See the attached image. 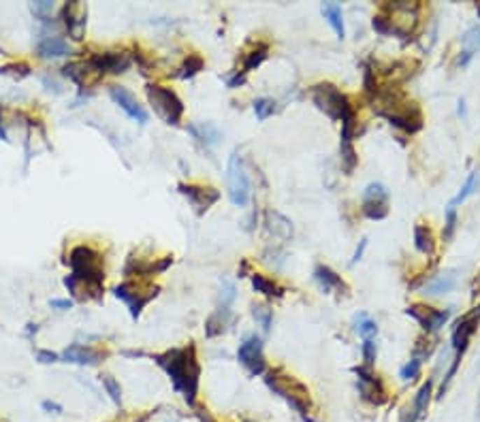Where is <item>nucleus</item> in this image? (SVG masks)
<instances>
[{"instance_id":"obj_1","label":"nucleus","mask_w":480,"mask_h":422,"mask_svg":"<svg viewBox=\"0 0 480 422\" xmlns=\"http://www.w3.org/2000/svg\"><path fill=\"white\" fill-rule=\"evenodd\" d=\"M154 361L167 371V375L173 382V388L184 395L186 403L195 405L197 395H199V377H201V367L197 361L195 344L167 350L164 354H156Z\"/></svg>"},{"instance_id":"obj_2","label":"nucleus","mask_w":480,"mask_h":422,"mask_svg":"<svg viewBox=\"0 0 480 422\" xmlns=\"http://www.w3.org/2000/svg\"><path fill=\"white\" fill-rule=\"evenodd\" d=\"M374 103H378V113L384 115L393 126H397L404 133H418L423 129V113L416 103L406 101L395 90L376 92Z\"/></svg>"},{"instance_id":"obj_3","label":"nucleus","mask_w":480,"mask_h":422,"mask_svg":"<svg viewBox=\"0 0 480 422\" xmlns=\"http://www.w3.org/2000/svg\"><path fill=\"white\" fill-rule=\"evenodd\" d=\"M69 265L73 269V277L77 284H83L88 288L90 297L99 299L103 292V282H105V269H103V259L99 252H94L88 245H77L71 249L69 254Z\"/></svg>"},{"instance_id":"obj_4","label":"nucleus","mask_w":480,"mask_h":422,"mask_svg":"<svg viewBox=\"0 0 480 422\" xmlns=\"http://www.w3.org/2000/svg\"><path fill=\"white\" fill-rule=\"evenodd\" d=\"M265 384L271 388V393L282 397L301 418L310 420V409H312L310 391L297 377L284 373L282 369H269L265 371Z\"/></svg>"},{"instance_id":"obj_5","label":"nucleus","mask_w":480,"mask_h":422,"mask_svg":"<svg viewBox=\"0 0 480 422\" xmlns=\"http://www.w3.org/2000/svg\"><path fill=\"white\" fill-rule=\"evenodd\" d=\"M146 94H148V101L150 105L154 107L156 115L169 124V126H178L182 122V115H184V103L180 101V96L164 88V86H158V83H150V86L146 88Z\"/></svg>"},{"instance_id":"obj_6","label":"nucleus","mask_w":480,"mask_h":422,"mask_svg":"<svg viewBox=\"0 0 480 422\" xmlns=\"http://www.w3.org/2000/svg\"><path fill=\"white\" fill-rule=\"evenodd\" d=\"M312 101L325 115H329L335 122H341V117L353 109V105L348 103V99L333 86V83H318V86H314Z\"/></svg>"},{"instance_id":"obj_7","label":"nucleus","mask_w":480,"mask_h":422,"mask_svg":"<svg viewBox=\"0 0 480 422\" xmlns=\"http://www.w3.org/2000/svg\"><path fill=\"white\" fill-rule=\"evenodd\" d=\"M227 186H229V198L237 207H246L250 201V180L243 168V162L239 154H233L227 166Z\"/></svg>"},{"instance_id":"obj_8","label":"nucleus","mask_w":480,"mask_h":422,"mask_svg":"<svg viewBox=\"0 0 480 422\" xmlns=\"http://www.w3.org/2000/svg\"><path fill=\"white\" fill-rule=\"evenodd\" d=\"M355 373L359 377V395L372 403V405H384L388 401V395H386V388L382 384V379L378 377V373L374 371V367H365V365H359L355 367Z\"/></svg>"},{"instance_id":"obj_9","label":"nucleus","mask_w":480,"mask_h":422,"mask_svg":"<svg viewBox=\"0 0 480 422\" xmlns=\"http://www.w3.org/2000/svg\"><path fill=\"white\" fill-rule=\"evenodd\" d=\"M237 361L248 369L250 375H263L267 371L265 354H263V340L258 335H250L239 344Z\"/></svg>"},{"instance_id":"obj_10","label":"nucleus","mask_w":480,"mask_h":422,"mask_svg":"<svg viewBox=\"0 0 480 422\" xmlns=\"http://www.w3.org/2000/svg\"><path fill=\"white\" fill-rule=\"evenodd\" d=\"M355 109L348 111L341 117V141H339V154H341V168L346 175H353V171L359 164V156L355 152Z\"/></svg>"},{"instance_id":"obj_11","label":"nucleus","mask_w":480,"mask_h":422,"mask_svg":"<svg viewBox=\"0 0 480 422\" xmlns=\"http://www.w3.org/2000/svg\"><path fill=\"white\" fill-rule=\"evenodd\" d=\"M113 294L115 297L120 299V301H124L126 305H128V310H130V316H133L135 320L141 316V312H143V307L156 297L158 294V288H141V286H133V284H120L115 290H113Z\"/></svg>"},{"instance_id":"obj_12","label":"nucleus","mask_w":480,"mask_h":422,"mask_svg":"<svg viewBox=\"0 0 480 422\" xmlns=\"http://www.w3.org/2000/svg\"><path fill=\"white\" fill-rule=\"evenodd\" d=\"M388 190L382 184H369L363 192V214L369 220H384L388 216Z\"/></svg>"},{"instance_id":"obj_13","label":"nucleus","mask_w":480,"mask_h":422,"mask_svg":"<svg viewBox=\"0 0 480 422\" xmlns=\"http://www.w3.org/2000/svg\"><path fill=\"white\" fill-rule=\"evenodd\" d=\"M480 322V310L474 307L470 314L461 316L453 328V335H451V342H453V350H455V356H463L467 346H470V340L472 335L476 333V326Z\"/></svg>"},{"instance_id":"obj_14","label":"nucleus","mask_w":480,"mask_h":422,"mask_svg":"<svg viewBox=\"0 0 480 422\" xmlns=\"http://www.w3.org/2000/svg\"><path fill=\"white\" fill-rule=\"evenodd\" d=\"M406 314L412 316L427 333L440 330L451 318V310H433V307H427V305H410L406 310Z\"/></svg>"},{"instance_id":"obj_15","label":"nucleus","mask_w":480,"mask_h":422,"mask_svg":"<svg viewBox=\"0 0 480 422\" xmlns=\"http://www.w3.org/2000/svg\"><path fill=\"white\" fill-rule=\"evenodd\" d=\"M109 96H111V101H113L130 119H135V122H139V124H148V119H150L148 111L139 105V101H137L133 94H130L126 88L111 86V88H109Z\"/></svg>"},{"instance_id":"obj_16","label":"nucleus","mask_w":480,"mask_h":422,"mask_svg":"<svg viewBox=\"0 0 480 422\" xmlns=\"http://www.w3.org/2000/svg\"><path fill=\"white\" fill-rule=\"evenodd\" d=\"M88 66L97 71L99 75L103 73H113L120 75L130 66V56L126 52H105V54H94L88 60Z\"/></svg>"},{"instance_id":"obj_17","label":"nucleus","mask_w":480,"mask_h":422,"mask_svg":"<svg viewBox=\"0 0 480 422\" xmlns=\"http://www.w3.org/2000/svg\"><path fill=\"white\" fill-rule=\"evenodd\" d=\"M62 17L66 32L73 41H81L85 34V26H88V11H85L79 3H69L62 7Z\"/></svg>"},{"instance_id":"obj_18","label":"nucleus","mask_w":480,"mask_h":422,"mask_svg":"<svg viewBox=\"0 0 480 422\" xmlns=\"http://www.w3.org/2000/svg\"><path fill=\"white\" fill-rule=\"evenodd\" d=\"M180 192L190 201V205L197 209V214H205V211L220 198V192L216 188H201V186H190V184H180Z\"/></svg>"},{"instance_id":"obj_19","label":"nucleus","mask_w":480,"mask_h":422,"mask_svg":"<svg viewBox=\"0 0 480 422\" xmlns=\"http://www.w3.org/2000/svg\"><path fill=\"white\" fill-rule=\"evenodd\" d=\"M60 358L64 363H75V365H88V367H97L101 361H103V354L92 350V348H85L81 344H71L62 354Z\"/></svg>"},{"instance_id":"obj_20","label":"nucleus","mask_w":480,"mask_h":422,"mask_svg":"<svg viewBox=\"0 0 480 422\" xmlns=\"http://www.w3.org/2000/svg\"><path fill=\"white\" fill-rule=\"evenodd\" d=\"M457 284V271L455 269H446L438 275H433L425 286H423V294L427 297H440V294H446L455 288Z\"/></svg>"},{"instance_id":"obj_21","label":"nucleus","mask_w":480,"mask_h":422,"mask_svg":"<svg viewBox=\"0 0 480 422\" xmlns=\"http://www.w3.org/2000/svg\"><path fill=\"white\" fill-rule=\"evenodd\" d=\"M265 224H267V233L274 235V239H278L280 243H288L292 239V222L286 216L278 214V211H267Z\"/></svg>"},{"instance_id":"obj_22","label":"nucleus","mask_w":480,"mask_h":422,"mask_svg":"<svg viewBox=\"0 0 480 422\" xmlns=\"http://www.w3.org/2000/svg\"><path fill=\"white\" fill-rule=\"evenodd\" d=\"M36 54L41 58H45V60H50V58H64V56L71 54V48H69L66 41L60 38V36H45V38H41L38 43H36Z\"/></svg>"},{"instance_id":"obj_23","label":"nucleus","mask_w":480,"mask_h":422,"mask_svg":"<svg viewBox=\"0 0 480 422\" xmlns=\"http://www.w3.org/2000/svg\"><path fill=\"white\" fill-rule=\"evenodd\" d=\"M173 263L171 256H164L160 263H146L141 259H128L126 267H124V273L126 275H152V273H162L167 271V267Z\"/></svg>"},{"instance_id":"obj_24","label":"nucleus","mask_w":480,"mask_h":422,"mask_svg":"<svg viewBox=\"0 0 480 422\" xmlns=\"http://www.w3.org/2000/svg\"><path fill=\"white\" fill-rule=\"evenodd\" d=\"M188 133H190L199 143H203L205 147H211V145H216V143H220V141H223L220 129H218V126L211 124V122L190 124V126H188Z\"/></svg>"},{"instance_id":"obj_25","label":"nucleus","mask_w":480,"mask_h":422,"mask_svg":"<svg viewBox=\"0 0 480 422\" xmlns=\"http://www.w3.org/2000/svg\"><path fill=\"white\" fill-rule=\"evenodd\" d=\"M476 52H480V26H472L461 36V52H459L457 64L459 66H467V62L474 58Z\"/></svg>"},{"instance_id":"obj_26","label":"nucleus","mask_w":480,"mask_h":422,"mask_svg":"<svg viewBox=\"0 0 480 422\" xmlns=\"http://www.w3.org/2000/svg\"><path fill=\"white\" fill-rule=\"evenodd\" d=\"M314 279L320 284V288L325 290V292H331V290H337V292H348V286H346V282L333 271V269H329L327 265H316V269H314Z\"/></svg>"},{"instance_id":"obj_27","label":"nucleus","mask_w":480,"mask_h":422,"mask_svg":"<svg viewBox=\"0 0 480 422\" xmlns=\"http://www.w3.org/2000/svg\"><path fill=\"white\" fill-rule=\"evenodd\" d=\"M233 322V312L231 307H218L205 322V335L207 337H218V335H223L229 324Z\"/></svg>"},{"instance_id":"obj_28","label":"nucleus","mask_w":480,"mask_h":422,"mask_svg":"<svg viewBox=\"0 0 480 422\" xmlns=\"http://www.w3.org/2000/svg\"><path fill=\"white\" fill-rule=\"evenodd\" d=\"M414 245L421 254L425 256H433L435 254V235L429 226L425 224H416L414 226Z\"/></svg>"},{"instance_id":"obj_29","label":"nucleus","mask_w":480,"mask_h":422,"mask_svg":"<svg viewBox=\"0 0 480 422\" xmlns=\"http://www.w3.org/2000/svg\"><path fill=\"white\" fill-rule=\"evenodd\" d=\"M250 279H252V286H254V290L256 292H260V294H265V297H269V299H280L282 294H284V288L282 286H278L274 279H269V277H265L263 273H252L250 275Z\"/></svg>"},{"instance_id":"obj_30","label":"nucleus","mask_w":480,"mask_h":422,"mask_svg":"<svg viewBox=\"0 0 480 422\" xmlns=\"http://www.w3.org/2000/svg\"><path fill=\"white\" fill-rule=\"evenodd\" d=\"M267 54H269V45H267V43H256V48H254L250 54H246V56H243L241 71H237V73H241V75L246 77L250 71H254L256 66H260V64L265 62Z\"/></svg>"},{"instance_id":"obj_31","label":"nucleus","mask_w":480,"mask_h":422,"mask_svg":"<svg viewBox=\"0 0 480 422\" xmlns=\"http://www.w3.org/2000/svg\"><path fill=\"white\" fill-rule=\"evenodd\" d=\"M323 15L327 17V22L331 24V28L335 30V34L339 38L346 36V28H344V13H341V7L335 5V3H327L323 5Z\"/></svg>"},{"instance_id":"obj_32","label":"nucleus","mask_w":480,"mask_h":422,"mask_svg":"<svg viewBox=\"0 0 480 422\" xmlns=\"http://www.w3.org/2000/svg\"><path fill=\"white\" fill-rule=\"evenodd\" d=\"M431 393H433V379H427V382L421 386V391H418V395H416V399H414V405H412V409H414V414H416L418 420L425 418V414H427V409H429Z\"/></svg>"},{"instance_id":"obj_33","label":"nucleus","mask_w":480,"mask_h":422,"mask_svg":"<svg viewBox=\"0 0 480 422\" xmlns=\"http://www.w3.org/2000/svg\"><path fill=\"white\" fill-rule=\"evenodd\" d=\"M480 188V171H472L470 173V177L465 180V184L461 186V190H459V194L449 203V205H453V207H457V205H461L463 201H467L476 190Z\"/></svg>"},{"instance_id":"obj_34","label":"nucleus","mask_w":480,"mask_h":422,"mask_svg":"<svg viewBox=\"0 0 480 422\" xmlns=\"http://www.w3.org/2000/svg\"><path fill=\"white\" fill-rule=\"evenodd\" d=\"M252 316L260 324V328H263L265 333H269L271 322H274V310L267 303H254L252 305Z\"/></svg>"},{"instance_id":"obj_35","label":"nucleus","mask_w":480,"mask_h":422,"mask_svg":"<svg viewBox=\"0 0 480 422\" xmlns=\"http://www.w3.org/2000/svg\"><path fill=\"white\" fill-rule=\"evenodd\" d=\"M203 58L201 56H188L186 60H184V64L178 68V73H176V77H180V79H192L199 71H203Z\"/></svg>"},{"instance_id":"obj_36","label":"nucleus","mask_w":480,"mask_h":422,"mask_svg":"<svg viewBox=\"0 0 480 422\" xmlns=\"http://www.w3.org/2000/svg\"><path fill=\"white\" fill-rule=\"evenodd\" d=\"M357 333L363 337V342H367V340H374V337L378 335V324L372 320V318H367L365 314H361L359 318H357Z\"/></svg>"},{"instance_id":"obj_37","label":"nucleus","mask_w":480,"mask_h":422,"mask_svg":"<svg viewBox=\"0 0 480 422\" xmlns=\"http://www.w3.org/2000/svg\"><path fill=\"white\" fill-rule=\"evenodd\" d=\"M276 111V103L271 99H256L254 101V113L258 119H267Z\"/></svg>"},{"instance_id":"obj_38","label":"nucleus","mask_w":480,"mask_h":422,"mask_svg":"<svg viewBox=\"0 0 480 422\" xmlns=\"http://www.w3.org/2000/svg\"><path fill=\"white\" fill-rule=\"evenodd\" d=\"M101 379H103V386H105L107 395L111 397V401H113L115 405H120V403H122V388H120V384L115 382V377L103 375Z\"/></svg>"},{"instance_id":"obj_39","label":"nucleus","mask_w":480,"mask_h":422,"mask_svg":"<svg viewBox=\"0 0 480 422\" xmlns=\"http://www.w3.org/2000/svg\"><path fill=\"white\" fill-rule=\"evenodd\" d=\"M457 228V207H446V224H444V241H451Z\"/></svg>"},{"instance_id":"obj_40","label":"nucleus","mask_w":480,"mask_h":422,"mask_svg":"<svg viewBox=\"0 0 480 422\" xmlns=\"http://www.w3.org/2000/svg\"><path fill=\"white\" fill-rule=\"evenodd\" d=\"M418 373H421V361H418V358H414V356H412V361H410V363H406V365L402 367V371H400V375H402L404 382H410V379H416V377H418Z\"/></svg>"},{"instance_id":"obj_41","label":"nucleus","mask_w":480,"mask_h":422,"mask_svg":"<svg viewBox=\"0 0 480 422\" xmlns=\"http://www.w3.org/2000/svg\"><path fill=\"white\" fill-rule=\"evenodd\" d=\"M235 301V286L231 282H223L220 288V307H231Z\"/></svg>"},{"instance_id":"obj_42","label":"nucleus","mask_w":480,"mask_h":422,"mask_svg":"<svg viewBox=\"0 0 480 422\" xmlns=\"http://www.w3.org/2000/svg\"><path fill=\"white\" fill-rule=\"evenodd\" d=\"M30 9H32V13H34L38 20L45 22V17L54 11V3H50V0H41V3H32Z\"/></svg>"},{"instance_id":"obj_43","label":"nucleus","mask_w":480,"mask_h":422,"mask_svg":"<svg viewBox=\"0 0 480 422\" xmlns=\"http://www.w3.org/2000/svg\"><path fill=\"white\" fill-rule=\"evenodd\" d=\"M363 365L365 367H374V363H376V344H374V340H367V342H363Z\"/></svg>"},{"instance_id":"obj_44","label":"nucleus","mask_w":480,"mask_h":422,"mask_svg":"<svg viewBox=\"0 0 480 422\" xmlns=\"http://www.w3.org/2000/svg\"><path fill=\"white\" fill-rule=\"evenodd\" d=\"M60 356L56 354V352H52V350H38L36 352V361L38 363H45V365H50V363H56Z\"/></svg>"},{"instance_id":"obj_45","label":"nucleus","mask_w":480,"mask_h":422,"mask_svg":"<svg viewBox=\"0 0 480 422\" xmlns=\"http://www.w3.org/2000/svg\"><path fill=\"white\" fill-rule=\"evenodd\" d=\"M50 305H52L54 310L66 312V310H71V307H73V301H69V299H52V301H50Z\"/></svg>"},{"instance_id":"obj_46","label":"nucleus","mask_w":480,"mask_h":422,"mask_svg":"<svg viewBox=\"0 0 480 422\" xmlns=\"http://www.w3.org/2000/svg\"><path fill=\"white\" fill-rule=\"evenodd\" d=\"M43 409H48L50 414H62V405H58L56 401H43Z\"/></svg>"},{"instance_id":"obj_47","label":"nucleus","mask_w":480,"mask_h":422,"mask_svg":"<svg viewBox=\"0 0 480 422\" xmlns=\"http://www.w3.org/2000/svg\"><path fill=\"white\" fill-rule=\"evenodd\" d=\"M365 247H367V239H361V243H359L357 252H355V256H353V265H355V263H359V261L363 259V252H365Z\"/></svg>"},{"instance_id":"obj_48","label":"nucleus","mask_w":480,"mask_h":422,"mask_svg":"<svg viewBox=\"0 0 480 422\" xmlns=\"http://www.w3.org/2000/svg\"><path fill=\"white\" fill-rule=\"evenodd\" d=\"M418 418H416V414H414V409H406L404 414H402V420L400 422H416Z\"/></svg>"},{"instance_id":"obj_49","label":"nucleus","mask_w":480,"mask_h":422,"mask_svg":"<svg viewBox=\"0 0 480 422\" xmlns=\"http://www.w3.org/2000/svg\"><path fill=\"white\" fill-rule=\"evenodd\" d=\"M478 290H480V273H478V277L474 279V286H472V297H476Z\"/></svg>"},{"instance_id":"obj_50","label":"nucleus","mask_w":480,"mask_h":422,"mask_svg":"<svg viewBox=\"0 0 480 422\" xmlns=\"http://www.w3.org/2000/svg\"><path fill=\"white\" fill-rule=\"evenodd\" d=\"M197 416H199V420H201V422H216V420H211V418H209L207 414H203V412H199Z\"/></svg>"},{"instance_id":"obj_51","label":"nucleus","mask_w":480,"mask_h":422,"mask_svg":"<svg viewBox=\"0 0 480 422\" xmlns=\"http://www.w3.org/2000/svg\"><path fill=\"white\" fill-rule=\"evenodd\" d=\"M467 109H465V101H459V115H465Z\"/></svg>"},{"instance_id":"obj_52","label":"nucleus","mask_w":480,"mask_h":422,"mask_svg":"<svg viewBox=\"0 0 480 422\" xmlns=\"http://www.w3.org/2000/svg\"><path fill=\"white\" fill-rule=\"evenodd\" d=\"M0 139H7V133L3 129V117H0Z\"/></svg>"},{"instance_id":"obj_53","label":"nucleus","mask_w":480,"mask_h":422,"mask_svg":"<svg viewBox=\"0 0 480 422\" xmlns=\"http://www.w3.org/2000/svg\"><path fill=\"white\" fill-rule=\"evenodd\" d=\"M476 414H478V418H480V395H478V412H476Z\"/></svg>"},{"instance_id":"obj_54","label":"nucleus","mask_w":480,"mask_h":422,"mask_svg":"<svg viewBox=\"0 0 480 422\" xmlns=\"http://www.w3.org/2000/svg\"><path fill=\"white\" fill-rule=\"evenodd\" d=\"M476 13H478V17H480V3L476 5Z\"/></svg>"},{"instance_id":"obj_55","label":"nucleus","mask_w":480,"mask_h":422,"mask_svg":"<svg viewBox=\"0 0 480 422\" xmlns=\"http://www.w3.org/2000/svg\"><path fill=\"white\" fill-rule=\"evenodd\" d=\"M478 310H480V305H478Z\"/></svg>"}]
</instances>
